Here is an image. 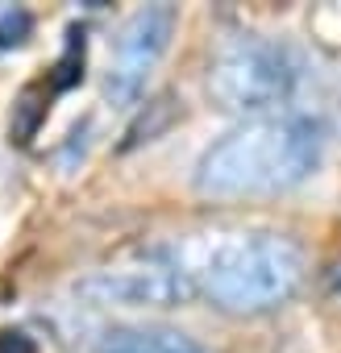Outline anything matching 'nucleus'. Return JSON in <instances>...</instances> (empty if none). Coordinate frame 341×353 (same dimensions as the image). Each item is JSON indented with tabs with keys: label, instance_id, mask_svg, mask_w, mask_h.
<instances>
[{
	"label": "nucleus",
	"instance_id": "20e7f679",
	"mask_svg": "<svg viewBox=\"0 0 341 353\" xmlns=\"http://www.w3.org/2000/svg\"><path fill=\"white\" fill-rule=\"evenodd\" d=\"M175 21L179 17L170 5H146L121 26V34L113 38L108 75H104V92H108L113 104H133L146 92V79L154 75L158 59L170 46Z\"/></svg>",
	"mask_w": 341,
	"mask_h": 353
},
{
	"label": "nucleus",
	"instance_id": "f03ea898",
	"mask_svg": "<svg viewBox=\"0 0 341 353\" xmlns=\"http://www.w3.org/2000/svg\"><path fill=\"white\" fill-rule=\"evenodd\" d=\"M304 250L283 233H233L217 241L196 270L200 291L229 316L283 307L304 283Z\"/></svg>",
	"mask_w": 341,
	"mask_h": 353
},
{
	"label": "nucleus",
	"instance_id": "39448f33",
	"mask_svg": "<svg viewBox=\"0 0 341 353\" xmlns=\"http://www.w3.org/2000/svg\"><path fill=\"white\" fill-rule=\"evenodd\" d=\"M192 291H196L192 274L166 258L108 266L79 283V295H88L92 303H117V307H175Z\"/></svg>",
	"mask_w": 341,
	"mask_h": 353
},
{
	"label": "nucleus",
	"instance_id": "f257e3e1",
	"mask_svg": "<svg viewBox=\"0 0 341 353\" xmlns=\"http://www.w3.org/2000/svg\"><path fill=\"white\" fill-rule=\"evenodd\" d=\"M320 162V125L271 112L213 141L196 162V192L208 200H258L304 183Z\"/></svg>",
	"mask_w": 341,
	"mask_h": 353
},
{
	"label": "nucleus",
	"instance_id": "7ed1b4c3",
	"mask_svg": "<svg viewBox=\"0 0 341 353\" xmlns=\"http://www.w3.org/2000/svg\"><path fill=\"white\" fill-rule=\"evenodd\" d=\"M300 67L283 42L258 38V34H237L229 38L213 63H208V96L225 112L242 117H271L291 92H295Z\"/></svg>",
	"mask_w": 341,
	"mask_h": 353
},
{
	"label": "nucleus",
	"instance_id": "423d86ee",
	"mask_svg": "<svg viewBox=\"0 0 341 353\" xmlns=\"http://www.w3.org/2000/svg\"><path fill=\"white\" fill-rule=\"evenodd\" d=\"M179 336L170 328H150V332H113L100 353H179Z\"/></svg>",
	"mask_w": 341,
	"mask_h": 353
}]
</instances>
